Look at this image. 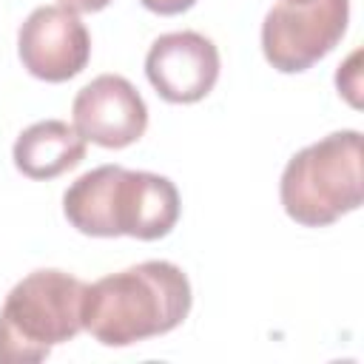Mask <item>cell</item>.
I'll return each instance as SVG.
<instances>
[{"label": "cell", "instance_id": "obj_1", "mask_svg": "<svg viewBox=\"0 0 364 364\" xmlns=\"http://www.w3.org/2000/svg\"><path fill=\"white\" fill-rule=\"evenodd\" d=\"M191 282L165 259H148L85 284L82 330L105 347H128L176 330L191 313Z\"/></svg>", "mask_w": 364, "mask_h": 364}, {"label": "cell", "instance_id": "obj_2", "mask_svg": "<svg viewBox=\"0 0 364 364\" xmlns=\"http://www.w3.org/2000/svg\"><path fill=\"white\" fill-rule=\"evenodd\" d=\"M179 191L168 176L122 165L85 171L63 193L68 225L97 239H162L179 222Z\"/></svg>", "mask_w": 364, "mask_h": 364}, {"label": "cell", "instance_id": "obj_3", "mask_svg": "<svg viewBox=\"0 0 364 364\" xmlns=\"http://www.w3.org/2000/svg\"><path fill=\"white\" fill-rule=\"evenodd\" d=\"M85 282L65 270L23 276L0 307V364H37L82 330Z\"/></svg>", "mask_w": 364, "mask_h": 364}, {"label": "cell", "instance_id": "obj_4", "mask_svg": "<svg viewBox=\"0 0 364 364\" xmlns=\"http://www.w3.org/2000/svg\"><path fill=\"white\" fill-rule=\"evenodd\" d=\"M361 131H333L296 151L279 182L284 213L304 228H324L361 205Z\"/></svg>", "mask_w": 364, "mask_h": 364}, {"label": "cell", "instance_id": "obj_5", "mask_svg": "<svg viewBox=\"0 0 364 364\" xmlns=\"http://www.w3.org/2000/svg\"><path fill=\"white\" fill-rule=\"evenodd\" d=\"M350 0H279L262 20V54L282 74L307 71L347 31Z\"/></svg>", "mask_w": 364, "mask_h": 364}, {"label": "cell", "instance_id": "obj_6", "mask_svg": "<svg viewBox=\"0 0 364 364\" xmlns=\"http://www.w3.org/2000/svg\"><path fill=\"white\" fill-rule=\"evenodd\" d=\"M23 68L43 82L77 77L91 57V34L77 11L65 6H37L17 31Z\"/></svg>", "mask_w": 364, "mask_h": 364}, {"label": "cell", "instance_id": "obj_7", "mask_svg": "<svg viewBox=\"0 0 364 364\" xmlns=\"http://www.w3.org/2000/svg\"><path fill=\"white\" fill-rule=\"evenodd\" d=\"M71 125L100 148H128L148 128V105L122 74H100L71 102Z\"/></svg>", "mask_w": 364, "mask_h": 364}, {"label": "cell", "instance_id": "obj_8", "mask_svg": "<svg viewBox=\"0 0 364 364\" xmlns=\"http://www.w3.org/2000/svg\"><path fill=\"white\" fill-rule=\"evenodd\" d=\"M145 77L165 102H199L219 80V48L191 28L159 34L145 54Z\"/></svg>", "mask_w": 364, "mask_h": 364}, {"label": "cell", "instance_id": "obj_9", "mask_svg": "<svg viewBox=\"0 0 364 364\" xmlns=\"http://www.w3.org/2000/svg\"><path fill=\"white\" fill-rule=\"evenodd\" d=\"M11 159L28 179H54L85 159V139L63 119H40L14 139Z\"/></svg>", "mask_w": 364, "mask_h": 364}, {"label": "cell", "instance_id": "obj_10", "mask_svg": "<svg viewBox=\"0 0 364 364\" xmlns=\"http://www.w3.org/2000/svg\"><path fill=\"white\" fill-rule=\"evenodd\" d=\"M358 60H361V51H353L347 57V63L338 65V71H336V88H338V94L347 97V102L353 108L361 105V97H358V91H361V68H358Z\"/></svg>", "mask_w": 364, "mask_h": 364}, {"label": "cell", "instance_id": "obj_11", "mask_svg": "<svg viewBox=\"0 0 364 364\" xmlns=\"http://www.w3.org/2000/svg\"><path fill=\"white\" fill-rule=\"evenodd\" d=\"M148 11H154V14H182V11H188L196 0H139Z\"/></svg>", "mask_w": 364, "mask_h": 364}, {"label": "cell", "instance_id": "obj_12", "mask_svg": "<svg viewBox=\"0 0 364 364\" xmlns=\"http://www.w3.org/2000/svg\"><path fill=\"white\" fill-rule=\"evenodd\" d=\"M111 0H60V6L77 11V14H91V11H102Z\"/></svg>", "mask_w": 364, "mask_h": 364}]
</instances>
